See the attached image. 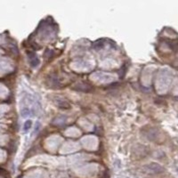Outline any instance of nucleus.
Segmentation results:
<instances>
[{
  "instance_id": "obj_1",
  "label": "nucleus",
  "mask_w": 178,
  "mask_h": 178,
  "mask_svg": "<svg viewBox=\"0 0 178 178\" xmlns=\"http://www.w3.org/2000/svg\"><path fill=\"white\" fill-rule=\"evenodd\" d=\"M145 172L149 173V174H160L162 172H164V168L160 166L158 164L156 163H152L149 164L148 166H146L144 167Z\"/></svg>"
},
{
  "instance_id": "obj_2",
  "label": "nucleus",
  "mask_w": 178,
  "mask_h": 178,
  "mask_svg": "<svg viewBox=\"0 0 178 178\" xmlns=\"http://www.w3.org/2000/svg\"><path fill=\"white\" fill-rule=\"evenodd\" d=\"M29 58H30V64L32 67H37V65L39 64V58L37 57L36 54L33 53H29Z\"/></svg>"
},
{
  "instance_id": "obj_3",
  "label": "nucleus",
  "mask_w": 178,
  "mask_h": 178,
  "mask_svg": "<svg viewBox=\"0 0 178 178\" xmlns=\"http://www.w3.org/2000/svg\"><path fill=\"white\" fill-rule=\"evenodd\" d=\"M31 125H32V122L31 120H27L25 124H24V130L25 131H28L30 127H31Z\"/></svg>"
},
{
  "instance_id": "obj_4",
  "label": "nucleus",
  "mask_w": 178,
  "mask_h": 178,
  "mask_svg": "<svg viewBox=\"0 0 178 178\" xmlns=\"http://www.w3.org/2000/svg\"><path fill=\"white\" fill-rule=\"evenodd\" d=\"M102 46H104V44H101L100 42H97V43H95V45H93V48L95 49H100V48H102Z\"/></svg>"
},
{
  "instance_id": "obj_5",
  "label": "nucleus",
  "mask_w": 178,
  "mask_h": 178,
  "mask_svg": "<svg viewBox=\"0 0 178 178\" xmlns=\"http://www.w3.org/2000/svg\"><path fill=\"white\" fill-rule=\"evenodd\" d=\"M0 175L5 176V177H6L7 176V172L5 169H3V168H0Z\"/></svg>"
}]
</instances>
